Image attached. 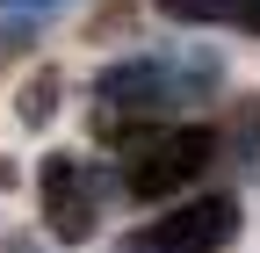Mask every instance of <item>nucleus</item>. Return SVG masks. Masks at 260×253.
I'll return each mask as SVG.
<instances>
[{"mask_svg": "<svg viewBox=\"0 0 260 253\" xmlns=\"http://www.w3.org/2000/svg\"><path fill=\"white\" fill-rule=\"evenodd\" d=\"M224 80V58L217 51H138V58H116V66L94 80V131L102 138H138L152 123H174L188 102H203V94Z\"/></svg>", "mask_w": 260, "mask_h": 253, "instance_id": "1", "label": "nucleus"}, {"mask_svg": "<svg viewBox=\"0 0 260 253\" xmlns=\"http://www.w3.org/2000/svg\"><path fill=\"white\" fill-rule=\"evenodd\" d=\"M217 131H203V123H152V131L123 138V188L138 203H159V196H181V188H195V174H203L217 160Z\"/></svg>", "mask_w": 260, "mask_h": 253, "instance_id": "2", "label": "nucleus"}, {"mask_svg": "<svg viewBox=\"0 0 260 253\" xmlns=\"http://www.w3.org/2000/svg\"><path fill=\"white\" fill-rule=\"evenodd\" d=\"M102 196H109V181L94 174V160H80V152H51L37 167V203H44V225H51L58 246H87L94 239Z\"/></svg>", "mask_w": 260, "mask_h": 253, "instance_id": "3", "label": "nucleus"}, {"mask_svg": "<svg viewBox=\"0 0 260 253\" xmlns=\"http://www.w3.org/2000/svg\"><path fill=\"white\" fill-rule=\"evenodd\" d=\"M239 239V196H188L145 232H130L123 253H224Z\"/></svg>", "mask_w": 260, "mask_h": 253, "instance_id": "4", "label": "nucleus"}, {"mask_svg": "<svg viewBox=\"0 0 260 253\" xmlns=\"http://www.w3.org/2000/svg\"><path fill=\"white\" fill-rule=\"evenodd\" d=\"M152 8L188 22V29H246V37H260V0H152Z\"/></svg>", "mask_w": 260, "mask_h": 253, "instance_id": "5", "label": "nucleus"}, {"mask_svg": "<svg viewBox=\"0 0 260 253\" xmlns=\"http://www.w3.org/2000/svg\"><path fill=\"white\" fill-rule=\"evenodd\" d=\"M58 8H65V0H0V22H44Z\"/></svg>", "mask_w": 260, "mask_h": 253, "instance_id": "6", "label": "nucleus"}]
</instances>
